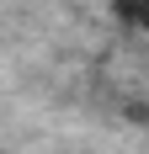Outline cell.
<instances>
[{"instance_id": "6da1fadb", "label": "cell", "mask_w": 149, "mask_h": 154, "mask_svg": "<svg viewBox=\"0 0 149 154\" xmlns=\"http://www.w3.org/2000/svg\"><path fill=\"white\" fill-rule=\"evenodd\" d=\"M112 16H122L128 27L149 32V0H112Z\"/></svg>"}]
</instances>
